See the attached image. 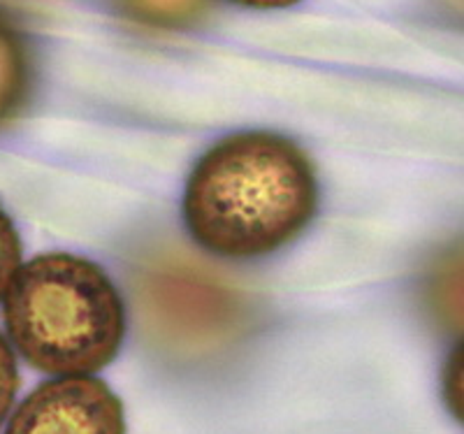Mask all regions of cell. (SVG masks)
<instances>
[{
  "label": "cell",
  "instance_id": "obj_1",
  "mask_svg": "<svg viewBox=\"0 0 464 434\" xmlns=\"http://www.w3.org/2000/svg\"><path fill=\"white\" fill-rule=\"evenodd\" d=\"M312 159L284 135L251 130L202 156L184 191V221L218 258L272 256L300 237L318 209Z\"/></svg>",
  "mask_w": 464,
  "mask_h": 434
},
{
  "label": "cell",
  "instance_id": "obj_2",
  "mask_svg": "<svg viewBox=\"0 0 464 434\" xmlns=\"http://www.w3.org/2000/svg\"><path fill=\"white\" fill-rule=\"evenodd\" d=\"M3 300L12 346L35 370L91 376L121 351L126 307L93 260L63 251L35 256L16 270Z\"/></svg>",
  "mask_w": 464,
  "mask_h": 434
},
{
  "label": "cell",
  "instance_id": "obj_3",
  "mask_svg": "<svg viewBox=\"0 0 464 434\" xmlns=\"http://www.w3.org/2000/svg\"><path fill=\"white\" fill-rule=\"evenodd\" d=\"M132 297L147 342L177 361H205L251 328V302L190 251L156 246L132 267Z\"/></svg>",
  "mask_w": 464,
  "mask_h": 434
},
{
  "label": "cell",
  "instance_id": "obj_4",
  "mask_svg": "<svg viewBox=\"0 0 464 434\" xmlns=\"http://www.w3.org/2000/svg\"><path fill=\"white\" fill-rule=\"evenodd\" d=\"M5 434H126V413L101 379L58 376L19 404Z\"/></svg>",
  "mask_w": 464,
  "mask_h": 434
},
{
  "label": "cell",
  "instance_id": "obj_5",
  "mask_svg": "<svg viewBox=\"0 0 464 434\" xmlns=\"http://www.w3.org/2000/svg\"><path fill=\"white\" fill-rule=\"evenodd\" d=\"M37 65L24 28L0 10V130L26 114L35 93Z\"/></svg>",
  "mask_w": 464,
  "mask_h": 434
},
{
  "label": "cell",
  "instance_id": "obj_6",
  "mask_svg": "<svg viewBox=\"0 0 464 434\" xmlns=\"http://www.w3.org/2000/svg\"><path fill=\"white\" fill-rule=\"evenodd\" d=\"M126 22L147 31H186L209 14L211 0H114Z\"/></svg>",
  "mask_w": 464,
  "mask_h": 434
},
{
  "label": "cell",
  "instance_id": "obj_7",
  "mask_svg": "<svg viewBox=\"0 0 464 434\" xmlns=\"http://www.w3.org/2000/svg\"><path fill=\"white\" fill-rule=\"evenodd\" d=\"M462 275H459V256L450 258L443 270L439 267L437 275L432 276V286H430V295H432V307L437 312V318L441 323H446L449 330L462 328Z\"/></svg>",
  "mask_w": 464,
  "mask_h": 434
},
{
  "label": "cell",
  "instance_id": "obj_8",
  "mask_svg": "<svg viewBox=\"0 0 464 434\" xmlns=\"http://www.w3.org/2000/svg\"><path fill=\"white\" fill-rule=\"evenodd\" d=\"M19 267H22V239L12 218L0 207V300L5 297Z\"/></svg>",
  "mask_w": 464,
  "mask_h": 434
},
{
  "label": "cell",
  "instance_id": "obj_9",
  "mask_svg": "<svg viewBox=\"0 0 464 434\" xmlns=\"http://www.w3.org/2000/svg\"><path fill=\"white\" fill-rule=\"evenodd\" d=\"M16 388H19V370H16L14 351L0 334V425L5 423L7 413L14 404Z\"/></svg>",
  "mask_w": 464,
  "mask_h": 434
},
{
  "label": "cell",
  "instance_id": "obj_10",
  "mask_svg": "<svg viewBox=\"0 0 464 434\" xmlns=\"http://www.w3.org/2000/svg\"><path fill=\"white\" fill-rule=\"evenodd\" d=\"M235 5L251 7V10H285V7H293L302 0H230Z\"/></svg>",
  "mask_w": 464,
  "mask_h": 434
}]
</instances>
